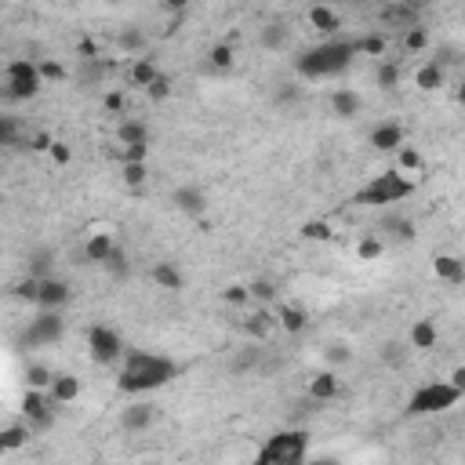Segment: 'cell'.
Returning a JSON list of instances; mask_svg holds the SVG:
<instances>
[{"label":"cell","instance_id":"obj_42","mask_svg":"<svg viewBox=\"0 0 465 465\" xmlns=\"http://www.w3.org/2000/svg\"><path fill=\"white\" fill-rule=\"evenodd\" d=\"M302 236L306 240H331V226L327 222H306V226H302Z\"/></svg>","mask_w":465,"mask_h":465},{"label":"cell","instance_id":"obj_4","mask_svg":"<svg viewBox=\"0 0 465 465\" xmlns=\"http://www.w3.org/2000/svg\"><path fill=\"white\" fill-rule=\"evenodd\" d=\"M411 189H414L411 179H404L400 171H386V174H378L367 189H360L352 200H357V204H393V200L411 197Z\"/></svg>","mask_w":465,"mask_h":465},{"label":"cell","instance_id":"obj_48","mask_svg":"<svg viewBox=\"0 0 465 465\" xmlns=\"http://www.w3.org/2000/svg\"><path fill=\"white\" fill-rule=\"evenodd\" d=\"M62 76H66V70H62L58 62H51V58L40 62V80H62Z\"/></svg>","mask_w":465,"mask_h":465},{"label":"cell","instance_id":"obj_30","mask_svg":"<svg viewBox=\"0 0 465 465\" xmlns=\"http://www.w3.org/2000/svg\"><path fill=\"white\" fill-rule=\"evenodd\" d=\"M4 76H8V80H22V76H40V66H33V62H26V58H15V62H8Z\"/></svg>","mask_w":465,"mask_h":465},{"label":"cell","instance_id":"obj_24","mask_svg":"<svg viewBox=\"0 0 465 465\" xmlns=\"http://www.w3.org/2000/svg\"><path fill=\"white\" fill-rule=\"evenodd\" d=\"M26 443H29V425H8L0 432V447H4V451H19Z\"/></svg>","mask_w":465,"mask_h":465},{"label":"cell","instance_id":"obj_29","mask_svg":"<svg viewBox=\"0 0 465 465\" xmlns=\"http://www.w3.org/2000/svg\"><path fill=\"white\" fill-rule=\"evenodd\" d=\"M309 22L320 29V33H331V29H338V15H334L331 8H313L309 11Z\"/></svg>","mask_w":465,"mask_h":465},{"label":"cell","instance_id":"obj_39","mask_svg":"<svg viewBox=\"0 0 465 465\" xmlns=\"http://www.w3.org/2000/svg\"><path fill=\"white\" fill-rule=\"evenodd\" d=\"M357 254H360L364 262L378 259V254H382V240H378V236H364V240H360V247H357Z\"/></svg>","mask_w":465,"mask_h":465},{"label":"cell","instance_id":"obj_32","mask_svg":"<svg viewBox=\"0 0 465 465\" xmlns=\"http://www.w3.org/2000/svg\"><path fill=\"white\" fill-rule=\"evenodd\" d=\"M124 182L135 189V193H142L146 189V164H124Z\"/></svg>","mask_w":465,"mask_h":465},{"label":"cell","instance_id":"obj_53","mask_svg":"<svg viewBox=\"0 0 465 465\" xmlns=\"http://www.w3.org/2000/svg\"><path fill=\"white\" fill-rule=\"evenodd\" d=\"M51 160H55V164H70V146L55 142V146H51Z\"/></svg>","mask_w":465,"mask_h":465},{"label":"cell","instance_id":"obj_50","mask_svg":"<svg viewBox=\"0 0 465 465\" xmlns=\"http://www.w3.org/2000/svg\"><path fill=\"white\" fill-rule=\"evenodd\" d=\"M168 95H171V80H168V76H156V84L149 88V99H156V102H164V99H168Z\"/></svg>","mask_w":465,"mask_h":465},{"label":"cell","instance_id":"obj_12","mask_svg":"<svg viewBox=\"0 0 465 465\" xmlns=\"http://www.w3.org/2000/svg\"><path fill=\"white\" fill-rule=\"evenodd\" d=\"M113 251H117V240L109 236V233H95L88 240V247H84L88 262H109V259H113Z\"/></svg>","mask_w":465,"mask_h":465},{"label":"cell","instance_id":"obj_14","mask_svg":"<svg viewBox=\"0 0 465 465\" xmlns=\"http://www.w3.org/2000/svg\"><path fill=\"white\" fill-rule=\"evenodd\" d=\"M37 91H40V76H22V80H8L4 99H11V102H26V99H33Z\"/></svg>","mask_w":465,"mask_h":465},{"label":"cell","instance_id":"obj_2","mask_svg":"<svg viewBox=\"0 0 465 465\" xmlns=\"http://www.w3.org/2000/svg\"><path fill=\"white\" fill-rule=\"evenodd\" d=\"M352 55H357V47H352V40H331V44H320L313 47V51H306L298 58V73L309 76V80H320V76H334L342 73Z\"/></svg>","mask_w":465,"mask_h":465},{"label":"cell","instance_id":"obj_9","mask_svg":"<svg viewBox=\"0 0 465 465\" xmlns=\"http://www.w3.org/2000/svg\"><path fill=\"white\" fill-rule=\"evenodd\" d=\"M378 19L386 26L418 29V8H414V4H386V8H378Z\"/></svg>","mask_w":465,"mask_h":465},{"label":"cell","instance_id":"obj_45","mask_svg":"<svg viewBox=\"0 0 465 465\" xmlns=\"http://www.w3.org/2000/svg\"><path fill=\"white\" fill-rule=\"evenodd\" d=\"M222 298H226V302H233V306H240V302H247V298H251V287H240V284H233V287H226V291H222Z\"/></svg>","mask_w":465,"mask_h":465},{"label":"cell","instance_id":"obj_22","mask_svg":"<svg viewBox=\"0 0 465 465\" xmlns=\"http://www.w3.org/2000/svg\"><path fill=\"white\" fill-rule=\"evenodd\" d=\"M149 422H153V407H146V404H135V407L124 411V429H127V432L146 429Z\"/></svg>","mask_w":465,"mask_h":465},{"label":"cell","instance_id":"obj_40","mask_svg":"<svg viewBox=\"0 0 465 465\" xmlns=\"http://www.w3.org/2000/svg\"><path fill=\"white\" fill-rule=\"evenodd\" d=\"M0 142H4V146H15V142H19V124H15V117H0Z\"/></svg>","mask_w":465,"mask_h":465},{"label":"cell","instance_id":"obj_7","mask_svg":"<svg viewBox=\"0 0 465 465\" xmlns=\"http://www.w3.org/2000/svg\"><path fill=\"white\" fill-rule=\"evenodd\" d=\"M58 338H62V316H58V309H44L33 324H29V331H26L29 345H51Z\"/></svg>","mask_w":465,"mask_h":465},{"label":"cell","instance_id":"obj_3","mask_svg":"<svg viewBox=\"0 0 465 465\" xmlns=\"http://www.w3.org/2000/svg\"><path fill=\"white\" fill-rule=\"evenodd\" d=\"M306 447H309V437L306 432H277L266 447L262 455L254 458V465H306Z\"/></svg>","mask_w":465,"mask_h":465},{"label":"cell","instance_id":"obj_57","mask_svg":"<svg viewBox=\"0 0 465 465\" xmlns=\"http://www.w3.org/2000/svg\"><path fill=\"white\" fill-rule=\"evenodd\" d=\"M106 266H109V269H113V272H124V269H127V259H124V251L117 247V251H113V259H109Z\"/></svg>","mask_w":465,"mask_h":465},{"label":"cell","instance_id":"obj_18","mask_svg":"<svg viewBox=\"0 0 465 465\" xmlns=\"http://www.w3.org/2000/svg\"><path fill=\"white\" fill-rule=\"evenodd\" d=\"M117 142H120V146H146V142H149L146 124H138V120L120 124V127H117Z\"/></svg>","mask_w":465,"mask_h":465},{"label":"cell","instance_id":"obj_28","mask_svg":"<svg viewBox=\"0 0 465 465\" xmlns=\"http://www.w3.org/2000/svg\"><path fill=\"white\" fill-rule=\"evenodd\" d=\"M244 331L247 334H254V338H266V334L272 331V316L262 309V313H254V316H247L244 320Z\"/></svg>","mask_w":465,"mask_h":465},{"label":"cell","instance_id":"obj_10","mask_svg":"<svg viewBox=\"0 0 465 465\" xmlns=\"http://www.w3.org/2000/svg\"><path fill=\"white\" fill-rule=\"evenodd\" d=\"M371 146L382 153H393V149H404V127L400 124H382L371 131Z\"/></svg>","mask_w":465,"mask_h":465},{"label":"cell","instance_id":"obj_23","mask_svg":"<svg viewBox=\"0 0 465 465\" xmlns=\"http://www.w3.org/2000/svg\"><path fill=\"white\" fill-rule=\"evenodd\" d=\"M153 280L160 287H168V291H179V287H182V272L174 269V266H168V262H156L153 266Z\"/></svg>","mask_w":465,"mask_h":465},{"label":"cell","instance_id":"obj_17","mask_svg":"<svg viewBox=\"0 0 465 465\" xmlns=\"http://www.w3.org/2000/svg\"><path fill=\"white\" fill-rule=\"evenodd\" d=\"M80 396V382L73 375H55V386H51V400L55 404H73Z\"/></svg>","mask_w":465,"mask_h":465},{"label":"cell","instance_id":"obj_49","mask_svg":"<svg viewBox=\"0 0 465 465\" xmlns=\"http://www.w3.org/2000/svg\"><path fill=\"white\" fill-rule=\"evenodd\" d=\"M386 229H396L400 240H411V236H414V226H411V222H404V218H389Z\"/></svg>","mask_w":465,"mask_h":465},{"label":"cell","instance_id":"obj_1","mask_svg":"<svg viewBox=\"0 0 465 465\" xmlns=\"http://www.w3.org/2000/svg\"><path fill=\"white\" fill-rule=\"evenodd\" d=\"M174 367L164 357H153V352H131L120 371V389L124 393H146V389H160L164 382L174 378Z\"/></svg>","mask_w":465,"mask_h":465},{"label":"cell","instance_id":"obj_34","mask_svg":"<svg viewBox=\"0 0 465 465\" xmlns=\"http://www.w3.org/2000/svg\"><path fill=\"white\" fill-rule=\"evenodd\" d=\"M352 47H357V51H364V55H375V58H378V55H386V37L371 33V37H360Z\"/></svg>","mask_w":465,"mask_h":465},{"label":"cell","instance_id":"obj_21","mask_svg":"<svg viewBox=\"0 0 465 465\" xmlns=\"http://www.w3.org/2000/svg\"><path fill=\"white\" fill-rule=\"evenodd\" d=\"M411 345L414 349H432L437 345V324H432V320H418V324L411 327Z\"/></svg>","mask_w":465,"mask_h":465},{"label":"cell","instance_id":"obj_19","mask_svg":"<svg viewBox=\"0 0 465 465\" xmlns=\"http://www.w3.org/2000/svg\"><path fill=\"white\" fill-rule=\"evenodd\" d=\"M156 76H160V73H156V66H153V58H135V66H131V84H135V88H146V91H149V88L156 84Z\"/></svg>","mask_w":465,"mask_h":465},{"label":"cell","instance_id":"obj_13","mask_svg":"<svg viewBox=\"0 0 465 465\" xmlns=\"http://www.w3.org/2000/svg\"><path fill=\"white\" fill-rule=\"evenodd\" d=\"M70 302V287L62 280H40V306L44 309H58Z\"/></svg>","mask_w":465,"mask_h":465},{"label":"cell","instance_id":"obj_58","mask_svg":"<svg viewBox=\"0 0 465 465\" xmlns=\"http://www.w3.org/2000/svg\"><path fill=\"white\" fill-rule=\"evenodd\" d=\"M451 386H455L458 393H465V367H458V371L451 375Z\"/></svg>","mask_w":465,"mask_h":465},{"label":"cell","instance_id":"obj_54","mask_svg":"<svg viewBox=\"0 0 465 465\" xmlns=\"http://www.w3.org/2000/svg\"><path fill=\"white\" fill-rule=\"evenodd\" d=\"M327 360H331V364H345V360H349V349H345V345H331V349H327Z\"/></svg>","mask_w":465,"mask_h":465},{"label":"cell","instance_id":"obj_38","mask_svg":"<svg viewBox=\"0 0 465 465\" xmlns=\"http://www.w3.org/2000/svg\"><path fill=\"white\" fill-rule=\"evenodd\" d=\"M117 44L124 47V51H142V47H146V37H142L138 29H124V33L117 37Z\"/></svg>","mask_w":465,"mask_h":465},{"label":"cell","instance_id":"obj_44","mask_svg":"<svg viewBox=\"0 0 465 465\" xmlns=\"http://www.w3.org/2000/svg\"><path fill=\"white\" fill-rule=\"evenodd\" d=\"M146 149L149 146H124L117 156H120V164H146Z\"/></svg>","mask_w":465,"mask_h":465},{"label":"cell","instance_id":"obj_6","mask_svg":"<svg viewBox=\"0 0 465 465\" xmlns=\"http://www.w3.org/2000/svg\"><path fill=\"white\" fill-rule=\"evenodd\" d=\"M88 349L99 364H117L120 352H124V342H120V334L109 331V327H91L88 331Z\"/></svg>","mask_w":465,"mask_h":465},{"label":"cell","instance_id":"obj_35","mask_svg":"<svg viewBox=\"0 0 465 465\" xmlns=\"http://www.w3.org/2000/svg\"><path fill=\"white\" fill-rule=\"evenodd\" d=\"M396 84H400V66H396V62H382V66H378V88L393 91Z\"/></svg>","mask_w":465,"mask_h":465},{"label":"cell","instance_id":"obj_31","mask_svg":"<svg viewBox=\"0 0 465 465\" xmlns=\"http://www.w3.org/2000/svg\"><path fill=\"white\" fill-rule=\"evenodd\" d=\"M26 382H29V389H44V386H55V375L47 371V367L33 364V367L26 371Z\"/></svg>","mask_w":465,"mask_h":465},{"label":"cell","instance_id":"obj_8","mask_svg":"<svg viewBox=\"0 0 465 465\" xmlns=\"http://www.w3.org/2000/svg\"><path fill=\"white\" fill-rule=\"evenodd\" d=\"M55 400H51V404H47V400L40 396V389H29L26 393V400H22V411H26V418L29 422H33L37 429H47V425H51V418H55Z\"/></svg>","mask_w":465,"mask_h":465},{"label":"cell","instance_id":"obj_37","mask_svg":"<svg viewBox=\"0 0 465 465\" xmlns=\"http://www.w3.org/2000/svg\"><path fill=\"white\" fill-rule=\"evenodd\" d=\"M15 298H22V302H40V280L26 277L22 284H15Z\"/></svg>","mask_w":465,"mask_h":465},{"label":"cell","instance_id":"obj_16","mask_svg":"<svg viewBox=\"0 0 465 465\" xmlns=\"http://www.w3.org/2000/svg\"><path fill=\"white\" fill-rule=\"evenodd\" d=\"M432 269H437V277L447 280V284H462L465 280V266L455 259V254H440V259L432 262Z\"/></svg>","mask_w":465,"mask_h":465},{"label":"cell","instance_id":"obj_60","mask_svg":"<svg viewBox=\"0 0 465 465\" xmlns=\"http://www.w3.org/2000/svg\"><path fill=\"white\" fill-rule=\"evenodd\" d=\"M458 102H462V106H465V84H462V88H458Z\"/></svg>","mask_w":465,"mask_h":465},{"label":"cell","instance_id":"obj_27","mask_svg":"<svg viewBox=\"0 0 465 465\" xmlns=\"http://www.w3.org/2000/svg\"><path fill=\"white\" fill-rule=\"evenodd\" d=\"M414 80H418V88H422V91H437V88L443 84V70L437 66V62H429V66L418 70V76H414Z\"/></svg>","mask_w":465,"mask_h":465},{"label":"cell","instance_id":"obj_52","mask_svg":"<svg viewBox=\"0 0 465 465\" xmlns=\"http://www.w3.org/2000/svg\"><path fill=\"white\" fill-rule=\"evenodd\" d=\"M106 109H109V113H120V109H124V95L120 91H109L106 95Z\"/></svg>","mask_w":465,"mask_h":465},{"label":"cell","instance_id":"obj_46","mask_svg":"<svg viewBox=\"0 0 465 465\" xmlns=\"http://www.w3.org/2000/svg\"><path fill=\"white\" fill-rule=\"evenodd\" d=\"M51 146H55V138L47 135V131H37V135H29V149H37V153H51Z\"/></svg>","mask_w":465,"mask_h":465},{"label":"cell","instance_id":"obj_36","mask_svg":"<svg viewBox=\"0 0 465 465\" xmlns=\"http://www.w3.org/2000/svg\"><path fill=\"white\" fill-rule=\"evenodd\" d=\"M400 171L414 174V179H418V174H422V156L414 153L411 146H404V149H400Z\"/></svg>","mask_w":465,"mask_h":465},{"label":"cell","instance_id":"obj_5","mask_svg":"<svg viewBox=\"0 0 465 465\" xmlns=\"http://www.w3.org/2000/svg\"><path fill=\"white\" fill-rule=\"evenodd\" d=\"M458 389L451 382H432V386H422L407 400V414H437V411H447L458 404Z\"/></svg>","mask_w":465,"mask_h":465},{"label":"cell","instance_id":"obj_15","mask_svg":"<svg viewBox=\"0 0 465 465\" xmlns=\"http://www.w3.org/2000/svg\"><path fill=\"white\" fill-rule=\"evenodd\" d=\"M331 109H334V117H357L360 113V95L349 91V88L334 91L331 95Z\"/></svg>","mask_w":465,"mask_h":465},{"label":"cell","instance_id":"obj_55","mask_svg":"<svg viewBox=\"0 0 465 465\" xmlns=\"http://www.w3.org/2000/svg\"><path fill=\"white\" fill-rule=\"evenodd\" d=\"M76 51L84 55V58H95V55H99V47H95V40H91V37H84V40L76 44Z\"/></svg>","mask_w":465,"mask_h":465},{"label":"cell","instance_id":"obj_41","mask_svg":"<svg viewBox=\"0 0 465 465\" xmlns=\"http://www.w3.org/2000/svg\"><path fill=\"white\" fill-rule=\"evenodd\" d=\"M425 44H429V33H425L422 26H418V29H407V33H404V47H407V51H422Z\"/></svg>","mask_w":465,"mask_h":465},{"label":"cell","instance_id":"obj_25","mask_svg":"<svg viewBox=\"0 0 465 465\" xmlns=\"http://www.w3.org/2000/svg\"><path fill=\"white\" fill-rule=\"evenodd\" d=\"M306 324H309V320H306V313H302V309H295V306H284L280 309V327L284 331L298 334V331H306Z\"/></svg>","mask_w":465,"mask_h":465},{"label":"cell","instance_id":"obj_59","mask_svg":"<svg viewBox=\"0 0 465 465\" xmlns=\"http://www.w3.org/2000/svg\"><path fill=\"white\" fill-rule=\"evenodd\" d=\"M309 465H338L334 458H316V462H309Z\"/></svg>","mask_w":465,"mask_h":465},{"label":"cell","instance_id":"obj_33","mask_svg":"<svg viewBox=\"0 0 465 465\" xmlns=\"http://www.w3.org/2000/svg\"><path fill=\"white\" fill-rule=\"evenodd\" d=\"M211 66L215 70H229L233 66V44L229 40H222V44L211 47Z\"/></svg>","mask_w":465,"mask_h":465},{"label":"cell","instance_id":"obj_26","mask_svg":"<svg viewBox=\"0 0 465 465\" xmlns=\"http://www.w3.org/2000/svg\"><path fill=\"white\" fill-rule=\"evenodd\" d=\"M51 259H55L51 251H33V254H29V277H33V280H51V277H47Z\"/></svg>","mask_w":465,"mask_h":465},{"label":"cell","instance_id":"obj_51","mask_svg":"<svg viewBox=\"0 0 465 465\" xmlns=\"http://www.w3.org/2000/svg\"><path fill=\"white\" fill-rule=\"evenodd\" d=\"M259 364V352H244V357H236L233 360V371H247V367Z\"/></svg>","mask_w":465,"mask_h":465},{"label":"cell","instance_id":"obj_47","mask_svg":"<svg viewBox=\"0 0 465 465\" xmlns=\"http://www.w3.org/2000/svg\"><path fill=\"white\" fill-rule=\"evenodd\" d=\"M251 295L259 298V302H269L272 295H277V287H272L269 280H254V284H251Z\"/></svg>","mask_w":465,"mask_h":465},{"label":"cell","instance_id":"obj_20","mask_svg":"<svg viewBox=\"0 0 465 465\" xmlns=\"http://www.w3.org/2000/svg\"><path fill=\"white\" fill-rule=\"evenodd\" d=\"M309 396H313V400H334V396H338V378H334L331 371L316 375V378L309 382Z\"/></svg>","mask_w":465,"mask_h":465},{"label":"cell","instance_id":"obj_56","mask_svg":"<svg viewBox=\"0 0 465 465\" xmlns=\"http://www.w3.org/2000/svg\"><path fill=\"white\" fill-rule=\"evenodd\" d=\"M382 357H386L389 364H400V360H404V345L393 342V345H386V352H382Z\"/></svg>","mask_w":465,"mask_h":465},{"label":"cell","instance_id":"obj_11","mask_svg":"<svg viewBox=\"0 0 465 465\" xmlns=\"http://www.w3.org/2000/svg\"><path fill=\"white\" fill-rule=\"evenodd\" d=\"M174 207H179V211H186V215H204V193L197 186H182V189H174Z\"/></svg>","mask_w":465,"mask_h":465},{"label":"cell","instance_id":"obj_43","mask_svg":"<svg viewBox=\"0 0 465 465\" xmlns=\"http://www.w3.org/2000/svg\"><path fill=\"white\" fill-rule=\"evenodd\" d=\"M287 40V29L284 26H266L262 29V47H280Z\"/></svg>","mask_w":465,"mask_h":465}]
</instances>
